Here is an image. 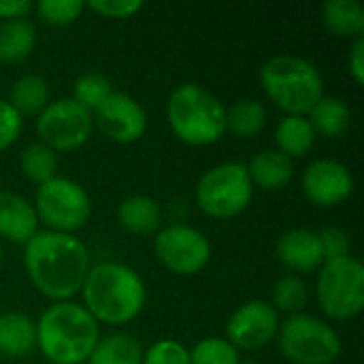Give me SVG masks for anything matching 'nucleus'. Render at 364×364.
Returning <instances> with one entry per match:
<instances>
[{"label": "nucleus", "instance_id": "1", "mask_svg": "<svg viewBox=\"0 0 364 364\" xmlns=\"http://www.w3.org/2000/svg\"><path fill=\"white\" fill-rule=\"evenodd\" d=\"M23 267L43 296L64 303L81 292L90 271V252L75 235L38 230L26 243Z\"/></svg>", "mask_w": 364, "mask_h": 364}, {"label": "nucleus", "instance_id": "2", "mask_svg": "<svg viewBox=\"0 0 364 364\" xmlns=\"http://www.w3.org/2000/svg\"><path fill=\"white\" fill-rule=\"evenodd\" d=\"M83 307L98 324L122 326L139 318L147 290L143 277L122 262H100L90 267L81 286Z\"/></svg>", "mask_w": 364, "mask_h": 364}, {"label": "nucleus", "instance_id": "3", "mask_svg": "<svg viewBox=\"0 0 364 364\" xmlns=\"http://www.w3.org/2000/svg\"><path fill=\"white\" fill-rule=\"evenodd\" d=\"M98 339V322L73 301L53 303L36 322V348L51 364L87 363Z\"/></svg>", "mask_w": 364, "mask_h": 364}, {"label": "nucleus", "instance_id": "4", "mask_svg": "<svg viewBox=\"0 0 364 364\" xmlns=\"http://www.w3.org/2000/svg\"><path fill=\"white\" fill-rule=\"evenodd\" d=\"M260 85L286 115L307 117L324 96V79L318 66L290 53L273 55L264 62Z\"/></svg>", "mask_w": 364, "mask_h": 364}, {"label": "nucleus", "instance_id": "5", "mask_svg": "<svg viewBox=\"0 0 364 364\" xmlns=\"http://www.w3.org/2000/svg\"><path fill=\"white\" fill-rule=\"evenodd\" d=\"M166 117L173 134L186 145L205 147L226 134L224 102L196 83H183L168 96Z\"/></svg>", "mask_w": 364, "mask_h": 364}, {"label": "nucleus", "instance_id": "6", "mask_svg": "<svg viewBox=\"0 0 364 364\" xmlns=\"http://www.w3.org/2000/svg\"><path fill=\"white\" fill-rule=\"evenodd\" d=\"M316 296L333 320H350L364 307V267L354 256L324 260L318 273Z\"/></svg>", "mask_w": 364, "mask_h": 364}, {"label": "nucleus", "instance_id": "7", "mask_svg": "<svg viewBox=\"0 0 364 364\" xmlns=\"http://www.w3.org/2000/svg\"><path fill=\"white\" fill-rule=\"evenodd\" d=\"M254 196L247 166L241 162H222L209 168L196 183L198 207L215 220H228L243 213Z\"/></svg>", "mask_w": 364, "mask_h": 364}, {"label": "nucleus", "instance_id": "8", "mask_svg": "<svg viewBox=\"0 0 364 364\" xmlns=\"http://www.w3.org/2000/svg\"><path fill=\"white\" fill-rule=\"evenodd\" d=\"M34 211L53 232L73 235L92 218V198L83 186L68 177H53L38 186L34 196Z\"/></svg>", "mask_w": 364, "mask_h": 364}, {"label": "nucleus", "instance_id": "9", "mask_svg": "<svg viewBox=\"0 0 364 364\" xmlns=\"http://www.w3.org/2000/svg\"><path fill=\"white\" fill-rule=\"evenodd\" d=\"M279 350L294 364H333L341 354L337 331L307 314H294L279 328Z\"/></svg>", "mask_w": 364, "mask_h": 364}, {"label": "nucleus", "instance_id": "10", "mask_svg": "<svg viewBox=\"0 0 364 364\" xmlns=\"http://www.w3.org/2000/svg\"><path fill=\"white\" fill-rule=\"evenodd\" d=\"M36 134L43 145L58 151H73L87 143L94 130L92 111L81 107L75 98H60L49 102L36 115Z\"/></svg>", "mask_w": 364, "mask_h": 364}, {"label": "nucleus", "instance_id": "11", "mask_svg": "<svg viewBox=\"0 0 364 364\" xmlns=\"http://www.w3.org/2000/svg\"><path fill=\"white\" fill-rule=\"evenodd\" d=\"M154 252L171 273L188 277L207 267L211 258V243L194 226L171 224L156 232Z\"/></svg>", "mask_w": 364, "mask_h": 364}, {"label": "nucleus", "instance_id": "12", "mask_svg": "<svg viewBox=\"0 0 364 364\" xmlns=\"http://www.w3.org/2000/svg\"><path fill=\"white\" fill-rule=\"evenodd\" d=\"M279 333V316L264 301L241 305L226 322V341L237 350L256 352L267 348Z\"/></svg>", "mask_w": 364, "mask_h": 364}, {"label": "nucleus", "instance_id": "13", "mask_svg": "<svg viewBox=\"0 0 364 364\" xmlns=\"http://www.w3.org/2000/svg\"><path fill=\"white\" fill-rule=\"evenodd\" d=\"M94 124L115 143H134L147 130V113L132 96L111 92L94 111Z\"/></svg>", "mask_w": 364, "mask_h": 364}, {"label": "nucleus", "instance_id": "14", "mask_svg": "<svg viewBox=\"0 0 364 364\" xmlns=\"http://www.w3.org/2000/svg\"><path fill=\"white\" fill-rule=\"evenodd\" d=\"M305 196L318 207H337L346 203L354 192V177L350 168L331 158L314 160L301 179Z\"/></svg>", "mask_w": 364, "mask_h": 364}, {"label": "nucleus", "instance_id": "15", "mask_svg": "<svg viewBox=\"0 0 364 364\" xmlns=\"http://www.w3.org/2000/svg\"><path fill=\"white\" fill-rule=\"evenodd\" d=\"M275 254L284 267L294 273H311L324 264V252L320 237L307 228H294L277 239Z\"/></svg>", "mask_w": 364, "mask_h": 364}, {"label": "nucleus", "instance_id": "16", "mask_svg": "<svg viewBox=\"0 0 364 364\" xmlns=\"http://www.w3.org/2000/svg\"><path fill=\"white\" fill-rule=\"evenodd\" d=\"M34 205L15 192H0V239L26 245L38 232Z\"/></svg>", "mask_w": 364, "mask_h": 364}, {"label": "nucleus", "instance_id": "17", "mask_svg": "<svg viewBox=\"0 0 364 364\" xmlns=\"http://www.w3.org/2000/svg\"><path fill=\"white\" fill-rule=\"evenodd\" d=\"M247 175L252 186H258L267 192H277L292 181L294 162L277 149H264L250 160Z\"/></svg>", "mask_w": 364, "mask_h": 364}, {"label": "nucleus", "instance_id": "18", "mask_svg": "<svg viewBox=\"0 0 364 364\" xmlns=\"http://www.w3.org/2000/svg\"><path fill=\"white\" fill-rule=\"evenodd\" d=\"M36 348V322L21 311L0 316V356L23 358Z\"/></svg>", "mask_w": 364, "mask_h": 364}, {"label": "nucleus", "instance_id": "19", "mask_svg": "<svg viewBox=\"0 0 364 364\" xmlns=\"http://www.w3.org/2000/svg\"><path fill=\"white\" fill-rule=\"evenodd\" d=\"M117 222L124 230L132 235H154L160 230L162 211L151 196L134 194L119 203Z\"/></svg>", "mask_w": 364, "mask_h": 364}, {"label": "nucleus", "instance_id": "20", "mask_svg": "<svg viewBox=\"0 0 364 364\" xmlns=\"http://www.w3.org/2000/svg\"><path fill=\"white\" fill-rule=\"evenodd\" d=\"M324 28L339 38H358L364 30V9L358 0H328L322 4Z\"/></svg>", "mask_w": 364, "mask_h": 364}, {"label": "nucleus", "instance_id": "21", "mask_svg": "<svg viewBox=\"0 0 364 364\" xmlns=\"http://www.w3.org/2000/svg\"><path fill=\"white\" fill-rule=\"evenodd\" d=\"M307 119L316 134H322L328 139H339L348 132L352 113H350V107L341 98L322 96L318 100V105L309 111Z\"/></svg>", "mask_w": 364, "mask_h": 364}, {"label": "nucleus", "instance_id": "22", "mask_svg": "<svg viewBox=\"0 0 364 364\" xmlns=\"http://www.w3.org/2000/svg\"><path fill=\"white\" fill-rule=\"evenodd\" d=\"M36 45V28L30 19H9L0 23V62H21Z\"/></svg>", "mask_w": 364, "mask_h": 364}, {"label": "nucleus", "instance_id": "23", "mask_svg": "<svg viewBox=\"0 0 364 364\" xmlns=\"http://www.w3.org/2000/svg\"><path fill=\"white\" fill-rule=\"evenodd\" d=\"M277 151L292 158H303L311 151L316 143V132L307 117L303 115H286L275 128Z\"/></svg>", "mask_w": 364, "mask_h": 364}, {"label": "nucleus", "instance_id": "24", "mask_svg": "<svg viewBox=\"0 0 364 364\" xmlns=\"http://www.w3.org/2000/svg\"><path fill=\"white\" fill-rule=\"evenodd\" d=\"M87 364H143V348L128 333L100 337Z\"/></svg>", "mask_w": 364, "mask_h": 364}, {"label": "nucleus", "instance_id": "25", "mask_svg": "<svg viewBox=\"0 0 364 364\" xmlns=\"http://www.w3.org/2000/svg\"><path fill=\"white\" fill-rule=\"evenodd\" d=\"M9 105L23 115H38L49 105V85L38 75L19 77L9 92Z\"/></svg>", "mask_w": 364, "mask_h": 364}, {"label": "nucleus", "instance_id": "26", "mask_svg": "<svg viewBox=\"0 0 364 364\" xmlns=\"http://www.w3.org/2000/svg\"><path fill=\"white\" fill-rule=\"evenodd\" d=\"M267 126V109L256 98L237 100L226 109V130L239 139H254Z\"/></svg>", "mask_w": 364, "mask_h": 364}, {"label": "nucleus", "instance_id": "27", "mask_svg": "<svg viewBox=\"0 0 364 364\" xmlns=\"http://www.w3.org/2000/svg\"><path fill=\"white\" fill-rule=\"evenodd\" d=\"M19 166L21 173L34 181L36 186L58 177V154L53 149H49L47 145L38 143H30L21 156H19Z\"/></svg>", "mask_w": 364, "mask_h": 364}, {"label": "nucleus", "instance_id": "28", "mask_svg": "<svg viewBox=\"0 0 364 364\" xmlns=\"http://www.w3.org/2000/svg\"><path fill=\"white\" fill-rule=\"evenodd\" d=\"M309 292L299 275H284L273 286V309L286 314H299L307 305Z\"/></svg>", "mask_w": 364, "mask_h": 364}, {"label": "nucleus", "instance_id": "29", "mask_svg": "<svg viewBox=\"0 0 364 364\" xmlns=\"http://www.w3.org/2000/svg\"><path fill=\"white\" fill-rule=\"evenodd\" d=\"M111 92V79L102 73H85L73 85V98L87 111H94Z\"/></svg>", "mask_w": 364, "mask_h": 364}, {"label": "nucleus", "instance_id": "30", "mask_svg": "<svg viewBox=\"0 0 364 364\" xmlns=\"http://www.w3.org/2000/svg\"><path fill=\"white\" fill-rule=\"evenodd\" d=\"M239 350L226 339L207 337L190 350V364H239Z\"/></svg>", "mask_w": 364, "mask_h": 364}, {"label": "nucleus", "instance_id": "31", "mask_svg": "<svg viewBox=\"0 0 364 364\" xmlns=\"http://www.w3.org/2000/svg\"><path fill=\"white\" fill-rule=\"evenodd\" d=\"M85 9L83 0H41L36 4V13L43 21L51 26H68L73 23Z\"/></svg>", "mask_w": 364, "mask_h": 364}, {"label": "nucleus", "instance_id": "32", "mask_svg": "<svg viewBox=\"0 0 364 364\" xmlns=\"http://www.w3.org/2000/svg\"><path fill=\"white\" fill-rule=\"evenodd\" d=\"M143 364H190V350L173 339L156 341L143 354Z\"/></svg>", "mask_w": 364, "mask_h": 364}, {"label": "nucleus", "instance_id": "33", "mask_svg": "<svg viewBox=\"0 0 364 364\" xmlns=\"http://www.w3.org/2000/svg\"><path fill=\"white\" fill-rule=\"evenodd\" d=\"M23 130V117L9 105V100L0 98V151L9 149Z\"/></svg>", "mask_w": 364, "mask_h": 364}, {"label": "nucleus", "instance_id": "34", "mask_svg": "<svg viewBox=\"0 0 364 364\" xmlns=\"http://www.w3.org/2000/svg\"><path fill=\"white\" fill-rule=\"evenodd\" d=\"M85 6L102 17L124 19V17H132L134 13H139L145 4L141 0H92V2H85Z\"/></svg>", "mask_w": 364, "mask_h": 364}, {"label": "nucleus", "instance_id": "35", "mask_svg": "<svg viewBox=\"0 0 364 364\" xmlns=\"http://www.w3.org/2000/svg\"><path fill=\"white\" fill-rule=\"evenodd\" d=\"M318 237L324 252V260L350 256V237L341 228H324L322 232H318Z\"/></svg>", "mask_w": 364, "mask_h": 364}, {"label": "nucleus", "instance_id": "36", "mask_svg": "<svg viewBox=\"0 0 364 364\" xmlns=\"http://www.w3.org/2000/svg\"><path fill=\"white\" fill-rule=\"evenodd\" d=\"M348 70L352 75V79L363 85L364 83V36L354 38L352 49H350V58H348Z\"/></svg>", "mask_w": 364, "mask_h": 364}, {"label": "nucleus", "instance_id": "37", "mask_svg": "<svg viewBox=\"0 0 364 364\" xmlns=\"http://www.w3.org/2000/svg\"><path fill=\"white\" fill-rule=\"evenodd\" d=\"M32 9H34V4H32L30 0H0V19H2V21L21 19V17H26Z\"/></svg>", "mask_w": 364, "mask_h": 364}, {"label": "nucleus", "instance_id": "38", "mask_svg": "<svg viewBox=\"0 0 364 364\" xmlns=\"http://www.w3.org/2000/svg\"><path fill=\"white\" fill-rule=\"evenodd\" d=\"M239 364H260V363H256V360H245V363H239Z\"/></svg>", "mask_w": 364, "mask_h": 364}, {"label": "nucleus", "instance_id": "39", "mask_svg": "<svg viewBox=\"0 0 364 364\" xmlns=\"http://www.w3.org/2000/svg\"><path fill=\"white\" fill-rule=\"evenodd\" d=\"M0 262H2V245H0Z\"/></svg>", "mask_w": 364, "mask_h": 364}]
</instances>
